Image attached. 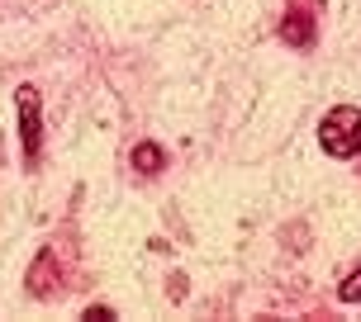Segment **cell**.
I'll use <instances>...</instances> for the list:
<instances>
[{
  "label": "cell",
  "instance_id": "cell-1",
  "mask_svg": "<svg viewBox=\"0 0 361 322\" xmlns=\"http://www.w3.org/2000/svg\"><path fill=\"white\" fill-rule=\"evenodd\" d=\"M319 147L338 161L361 157V109L357 105H333L319 124Z\"/></svg>",
  "mask_w": 361,
  "mask_h": 322
},
{
  "label": "cell",
  "instance_id": "cell-2",
  "mask_svg": "<svg viewBox=\"0 0 361 322\" xmlns=\"http://www.w3.org/2000/svg\"><path fill=\"white\" fill-rule=\"evenodd\" d=\"M19 133H24V157L38 161L43 119H38V90H34V86H19Z\"/></svg>",
  "mask_w": 361,
  "mask_h": 322
},
{
  "label": "cell",
  "instance_id": "cell-3",
  "mask_svg": "<svg viewBox=\"0 0 361 322\" xmlns=\"http://www.w3.org/2000/svg\"><path fill=\"white\" fill-rule=\"evenodd\" d=\"M281 38H286V43H295V48H309V43H314V15L290 10L286 24H281Z\"/></svg>",
  "mask_w": 361,
  "mask_h": 322
},
{
  "label": "cell",
  "instance_id": "cell-4",
  "mask_svg": "<svg viewBox=\"0 0 361 322\" xmlns=\"http://www.w3.org/2000/svg\"><path fill=\"white\" fill-rule=\"evenodd\" d=\"M162 161H166V157H162V147H157V143H138V147H133V166H138L143 176H152Z\"/></svg>",
  "mask_w": 361,
  "mask_h": 322
},
{
  "label": "cell",
  "instance_id": "cell-5",
  "mask_svg": "<svg viewBox=\"0 0 361 322\" xmlns=\"http://www.w3.org/2000/svg\"><path fill=\"white\" fill-rule=\"evenodd\" d=\"M338 299H343V304H361V266H357V270H352V275L343 280V289H338Z\"/></svg>",
  "mask_w": 361,
  "mask_h": 322
},
{
  "label": "cell",
  "instance_id": "cell-6",
  "mask_svg": "<svg viewBox=\"0 0 361 322\" xmlns=\"http://www.w3.org/2000/svg\"><path fill=\"white\" fill-rule=\"evenodd\" d=\"M86 318H90V322H109V318H114V313H109L105 304H95V308H86Z\"/></svg>",
  "mask_w": 361,
  "mask_h": 322
}]
</instances>
